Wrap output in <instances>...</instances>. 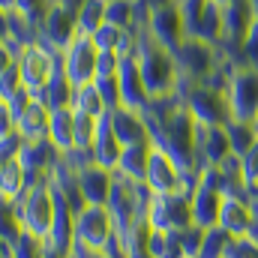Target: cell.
Wrapping results in <instances>:
<instances>
[{
	"mask_svg": "<svg viewBox=\"0 0 258 258\" xmlns=\"http://www.w3.org/2000/svg\"><path fill=\"white\" fill-rule=\"evenodd\" d=\"M141 114L147 120L150 144L165 150L186 174L198 177L201 165H198V156H195V120L186 111L183 99L177 93L156 96V99L147 102V108Z\"/></svg>",
	"mask_w": 258,
	"mask_h": 258,
	"instance_id": "1",
	"label": "cell"
},
{
	"mask_svg": "<svg viewBox=\"0 0 258 258\" xmlns=\"http://www.w3.org/2000/svg\"><path fill=\"white\" fill-rule=\"evenodd\" d=\"M135 66H138V75L144 81V90L150 99L156 96H168L177 90V66L171 51H165L162 45H156L141 27H138V48H135Z\"/></svg>",
	"mask_w": 258,
	"mask_h": 258,
	"instance_id": "2",
	"label": "cell"
},
{
	"mask_svg": "<svg viewBox=\"0 0 258 258\" xmlns=\"http://www.w3.org/2000/svg\"><path fill=\"white\" fill-rule=\"evenodd\" d=\"M186 111L192 114L198 126H228L231 123V108H228V96L222 87L213 84H189V81H177L174 90Z\"/></svg>",
	"mask_w": 258,
	"mask_h": 258,
	"instance_id": "3",
	"label": "cell"
},
{
	"mask_svg": "<svg viewBox=\"0 0 258 258\" xmlns=\"http://www.w3.org/2000/svg\"><path fill=\"white\" fill-rule=\"evenodd\" d=\"M171 57H174L180 81H189V84H207L225 63V54L219 45H210V42L195 39V36H186L171 51Z\"/></svg>",
	"mask_w": 258,
	"mask_h": 258,
	"instance_id": "4",
	"label": "cell"
},
{
	"mask_svg": "<svg viewBox=\"0 0 258 258\" xmlns=\"http://www.w3.org/2000/svg\"><path fill=\"white\" fill-rule=\"evenodd\" d=\"M75 246L105 252L108 258H123L120 243H117V228H114V219H111L108 207L87 204L75 216Z\"/></svg>",
	"mask_w": 258,
	"mask_h": 258,
	"instance_id": "5",
	"label": "cell"
},
{
	"mask_svg": "<svg viewBox=\"0 0 258 258\" xmlns=\"http://www.w3.org/2000/svg\"><path fill=\"white\" fill-rule=\"evenodd\" d=\"M147 225L162 234H177L192 225V189H177L168 195H153L144 213Z\"/></svg>",
	"mask_w": 258,
	"mask_h": 258,
	"instance_id": "6",
	"label": "cell"
},
{
	"mask_svg": "<svg viewBox=\"0 0 258 258\" xmlns=\"http://www.w3.org/2000/svg\"><path fill=\"white\" fill-rule=\"evenodd\" d=\"M12 204H15L21 231L45 240L48 237V228H51V219H54V192H51L48 177L42 183L27 186V192L21 195L18 201H12Z\"/></svg>",
	"mask_w": 258,
	"mask_h": 258,
	"instance_id": "7",
	"label": "cell"
},
{
	"mask_svg": "<svg viewBox=\"0 0 258 258\" xmlns=\"http://www.w3.org/2000/svg\"><path fill=\"white\" fill-rule=\"evenodd\" d=\"M225 96L231 108V120L255 123L258 120V69L246 63H234L225 81Z\"/></svg>",
	"mask_w": 258,
	"mask_h": 258,
	"instance_id": "8",
	"label": "cell"
},
{
	"mask_svg": "<svg viewBox=\"0 0 258 258\" xmlns=\"http://www.w3.org/2000/svg\"><path fill=\"white\" fill-rule=\"evenodd\" d=\"M15 66H18V75H21V87L36 96L48 84V78L60 69V51H54V48H48L45 42L36 39L33 45H27L18 54Z\"/></svg>",
	"mask_w": 258,
	"mask_h": 258,
	"instance_id": "9",
	"label": "cell"
},
{
	"mask_svg": "<svg viewBox=\"0 0 258 258\" xmlns=\"http://www.w3.org/2000/svg\"><path fill=\"white\" fill-rule=\"evenodd\" d=\"M195 183H198V177L186 174L165 150H159V147L150 150L144 186L153 195H168V192H177V189H195Z\"/></svg>",
	"mask_w": 258,
	"mask_h": 258,
	"instance_id": "10",
	"label": "cell"
},
{
	"mask_svg": "<svg viewBox=\"0 0 258 258\" xmlns=\"http://www.w3.org/2000/svg\"><path fill=\"white\" fill-rule=\"evenodd\" d=\"M96 45L90 36H75L63 51H60V69L69 78L72 87H81V84H90L96 78Z\"/></svg>",
	"mask_w": 258,
	"mask_h": 258,
	"instance_id": "11",
	"label": "cell"
},
{
	"mask_svg": "<svg viewBox=\"0 0 258 258\" xmlns=\"http://www.w3.org/2000/svg\"><path fill=\"white\" fill-rule=\"evenodd\" d=\"M141 30H144L156 45H162L165 51H174V48L186 39V24H183V15H180L177 3L150 12L147 21L141 24Z\"/></svg>",
	"mask_w": 258,
	"mask_h": 258,
	"instance_id": "12",
	"label": "cell"
},
{
	"mask_svg": "<svg viewBox=\"0 0 258 258\" xmlns=\"http://www.w3.org/2000/svg\"><path fill=\"white\" fill-rule=\"evenodd\" d=\"M78 36V24H75V12H69L66 6H51L45 21L39 24V42H45L54 51H63L66 45Z\"/></svg>",
	"mask_w": 258,
	"mask_h": 258,
	"instance_id": "13",
	"label": "cell"
},
{
	"mask_svg": "<svg viewBox=\"0 0 258 258\" xmlns=\"http://www.w3.org/2000/svg\"><path fill=\"white\" fill-rule=\"evenodd\" d=\"M195 156H198L201 168L204 165H219L228 156H234L225 126H198L195 123Z\"/></svg>",
	"mask_w": 258,
	"mask_h": 258,
	"instance_id": "14",
	"label": "cell"
},
{
	"mask_svg": "<svg viewBox=\"0 0 258 258\" xmlns=\"http://www.w3.org/2000/svg\"><path fill=\"white\" fill-rule=\"evenodd\" d=\"M255 222V210L246 198L240 195H225L222 198V207H219V228L228 234V237H246L249 228Z\"/></svg>",
	"mask_w": 258,
	"mask_h": 258,
	"instance_id": "15",
	"label": "cell"
},
{
	"mask_svg": "<svg viewBox=\"0 0 258 258\" xmlns=\"http://www.w3.org/2000/svg\"><path fill=\"white\" fill-rule=\"evenodd\" d=\"M75 180H78V189L84 195L87 204H96V207H105L108 195H111V186H114V171L90 162L84 168L75 171Z\"/></svg>",
	"mask_w": 258,
	"mask_h": 258,
	"instance_id": "16",
	"label": "cell"
},
{
	"mask_svg": "<svg viewBox=\"0 0 258 258\" xmlns=\"http://www.w3.org/2000/svg\"><path fill=\"white\" fill-rule=\"evenodd\" d=\"M117 84H120V108L129 111H144L150 96L144 90V81L138 75L135 57H120V69H117Z\"/></svg>",
	"mask_w": 258,
	"mask_h": 258,
	"instance_id": "17",
	"label": "cell"
},
{
	"mask_svg": "<svg viewBox=\"0 0 258 258\" xmlns=\"http://www.w3.org/2000/svg\"><path fill=\"white\" fill-rule=\"evenodd\" d=\"M108 123L114 129L117 141L129 147V144H141V141H150V132H147V120L141 111H129V108H114L108 111Z\"/></svg>",
	"mask_w": 258,
	"mask_h": 258,
	"instance_id": "18",
	"label": "cell"
},
{
	"mask_svg": "<svg viewBox=\"0 0 258 258\" xmlns=\"http://www.w3.org/2000/svg\"><path fill=\"white\" fill-rule=\"evenodd\" d=\"M120 153H123V144L117 141L114 129H111V123H108V114H105V117H99L96 138H93V147H90V159H93L96 165H102V168L114 171V168H117Z\"/></svg>",
	"mask_w": 258,
	"mask_h": 258,
	"instance_id": "19",
	"label": "cell"
},
{
	"mask_svg": "<svg viewBox=\"0 0 258 258\" xmlns=\"http://www.w3.org/2000/svg\"><path fill=\"white\" fill-rule=\"evenodd\" d=\"M48 120H51V111L39 99H33L30 108L15 120V135L21 141H42L48 138Z\"/></svg>",
	"mask_w": 258,
	"mask_h": 258,
	"instance_id": "20",
	"label": "cell"
},
{
	"mask_svg": "<svg viewBox=\"0 0 258 258\" xmlns=\"http://www.w3.org/2000/svg\"><path fill=\"white\" fill-rule=\"evenodd\" d=\"M150 150H153V144H150V141H141V144H129V147H123V153H120V159H117L114 174H117V177H126V180H135V183H144Z\"/></svg>",
	"mask_w": 258,
	"mask_h": 258,
	"instance_id": "21",
	"label": "cell"
},
{
	"mask_svg": "<svg viewBox=\"0 0 258 258\" xmlns=\"http://www.w3.org/2000/svg\"><path fill=\"white\" fill-rule=\"evenodd\" d=\"M48 144L60 156H66L69 150H75V111L72 108L51 111V120H48Z\"/></svg>",
	"mask_w": 258,
	"mask_h": 258,
	"instance_id": "22",
	"label": "cell"
},
{
	"mask_svg": "<svg viewBox=\"0 0 258 258\" xmlns=\"http://www.w3.org/2000/svg\"><path fill=\"white\" fill-rule=\"evenodd\" d=\"M72 93H75V87L69 84V78L63 75V69H57V72L48 78V84L36 93V99H39L48 111H60V108H72Z\"/></svg>",
	"mask_w": 258,
	"mask_h": 258,
	"instance_id": "23",
	"label": "cell"
},
{
	"mask_svg": "<svg viewBox=\"0 0 258 258\" xmlns=\"http://www.w3.org/2000/svg\"><path fill=\"white\" fill-rule=\"evenodd\" d=\"M27 174H24V168H21V162L18 159H9L3 168H0V198H6V201H18L21 195L27 192Z\"/></svg>",
	"mask_w": 258,
	"mask_h": 258,
	"instance_id": "24",
	"label": "cell"
},
{
	"mask_svg": "<svg viewBox=\"0 0 258 258\" xmlns=\"http://www.w3.org/2000/svg\"><path fill=\"white\" fill-rule=\"evenodd\" d=\"M72 111L75 114H87V117H105L108 114V108H105V102H102V96H99V90H96L93 81L75 87V93H72Z\"/></svg>",
	"mask_w": 258,
	"mask_h": 258,
	"instance_id": "25",
	"label": "cell"
},
{
	"mask_svg": "<svg viewBox=\"0 0 258 258\" xmlns=\"http://www.w3.org/2000/svg\"><path fill=\"white\" fill-rule=\"evenodd\" d=\"M75 24L81 36H93L105 24V0H84L75 12Z\"/></svg>",
	"mask_w": 258,
	"mask_h": 258,
	"instance_id": "26",
	"label": "cell"
},
{
	"mask_svg": "<svg viewBox=\"0 0 258 258\" xmlns=\"http://www.w3.org/2000/svg\"><path fill=\"white\" fill-rule=\"evenodd\" d=\"M228 144H231V153L234 156H243L249 147L258 144V123H243V120H231L228 126Z\"/></svg>",
	"mask_w": 258,
	"mask_h": 258,
	"instance_id": "27",
	"label": "cell"
},
{
	"mask_svg": "<svg viewBox=\"0 0 258 258\" xmlns=\"http://www.w3.org/2000/svg\"><path fill=\"white\" fill-rule=\"evenodd\" d=\"M231 240H234V237H228L219 225L204 228V240H201V252H198V258H225Z\"/></svg>",
	"mask_w": 258,
	"mask_h": 258,
	"instance_id": "28",
	"label": "cell"
},
{
	"mask_svg": "<svg viewBox=\"0 0 258 258\" xmlns=\"http://www.w3.org/2000/svg\"><path fill=\"white\" fill-rule=\"evenodd\" d=\"M9 255L12 258H45L48 255V246H45L42 237H33V234L21 231L18 240L9 243Z\"/></svg>",
	"mask_w": 258,
	"mask_h": 258,
	"instance_id": "29",
	"label": "cell"
},
{
	"mask_svg": "<svg viewBox=\"0 0 258 258\" xmlns=\"http://www.w3.org/2000/svg\"><path fill=\"white\" fill-rule=\"evenodd\" d=\"M21 234V222H18V213H15V204L0 198V240L6 243H15Z\"/></svg>",
	"mask_w": 258,
	"mask_h": 258,
	"instance_id": "30",
	"label": "cell"
},
{
	"mask_svg": "<svg viewBox=\"0 0 258 258\" xmlns=\"http://www.w3.org/2000/svg\"><path fill=\"white\" fill-rule=\"evenodd\" d=\"M129 27H117V24H102L90 39H93V45H96V51H114L117 54V48H120V42H123V33H126Z\"/></svg>",
	"mask_w": 258,
	"mask_h": 258,
	"instance_id": "31",
	"label": "cell"
},
{
	"mask_svg": "<svg viewBox=\"0 0 258 258\" xmlns=\"http://www.w3.org/2000/svg\"><path fill=\"white\" fill-rule=\"evenodd\" d=\"M96 126H99V117L75 114V150H87L90 153L93 138H96Z\"/></svg>",
	"mask_w": 258,
	"mask_h": 258,
	"instance_id": "32",
	"label": "cell"
},
{
	"mask_svg": "<svg viewBox=\"0 0 258 258\" xmlns=\"http://www.w3.org/2000/svg\"><path fill=\"white\" fill-rule=\"evenodd\" d=\"M51 6H54V0H18V3H15V12H21V15L39 30V24L45 21V15H48Z\"/></svg>",
	"mask_w": 258,
	"mask_h": 258,
	"instance_id": "33",
	"label": "cell"
},
{
	"mask_svg": "<svg viewBox=\"0 0 258 258\" xmlns=\"http://www.w3.org/2000/svg\"><path fill=\"white\" fill-rule=\"evenodd\" d=\"M237 63H246V66H255L258 69V15L252 18L249 33H246V39H243V45H240Z\"/></svg>",
	"mask_w": 258,
	"mask_h": 258,
	"instance_id": "34",
	"label": "cell"
},
{
	"mask_svg": "<svg viewBox=\"0 0 258 258\" xmlns=\"http://www.w3.org/2000/svg\"><path fill=\"white\" fill-rule=\"evenodd\" d=\"M93 84H96V90H99V96H102V102H105L108 111L120 108V84H117V75L114 78H96Z\"/></svg>",
	"mask_w": 258,
	"mask_h": 258,
	"instance_id": "35",
	"label": "cell"
},
{
	"mask_svg": "<svg viewBox=\"0 0 258 258\" xmlns=\"http://www.w3.org/2000/svg\"><path fill=\"white\" fill-rule=\"evenodd\" d=\"M177 240H180V246H183V255L186 258H198V252H201V240H204V228L189 225V228L177 231Z\"/></svg>",
	"mask_w": 258,
	"mask_h": 258,
	"instance_id": "36",
	"label": "cell"
},
{
	"mask_svg": "<svg viewBox=\"0 0 258 258\" xmlns=\"http://www.w3.org/2000/svg\"><path fill=\"white\" fill-rule=\"evenodd\" d=\"M240 165H243V183H246V189H258V144L249 147L240 156Z\"/></svg>",
	"mask_w": 258,
	"mask_h": 258,
	"instance_id": "37",
	"label": "cell"
},
{
	"mask_svg": "<svg viewBox=\"0 0 258 258\" xmlns=\"http://www.w3.org/2000/svg\"><path fill=\"white\" fill-rule=\"evenodd\" d=\"M120 69V57L114 51H99L96 54V78H114ZM93 78V81H96Z\"/></svg>",
	"mask_w": 258,
	"mask_h": 258,
	"instance_id": "38",
	"label": "cell"
},
{
	"mask_svg": "<svg viewBox=\"0 0 258 258\" xmlns=\"http://www.w3.org/2000/svg\"><path fill=\"white\" fill-rule=\"evenodd\" d=\"M225 258H258V246L249 237H234V240L228 243Z\"/></svg>",
	"mask_w": 258,
	"mask_h": 258,
	"instance_id": "39",
	"label": "cell"
},
{
	"mask_svg": "<svg viewBox=\"0 0 258 258\" xmlns=\"http://www.w3.org/2000/svg\"><path fill=\"white\" fill-rule=\"evenodd\" d=\"M33 99H36V96H33L30 90H24V87H21V90H15V93H12V96L6 99V105H9L12 117L18 120V117H21V114H24V111L30 108V102H33Z\"/></svg>",
	"mask_w": 258,
	"mask_h": 258,
	"instance_id": "40",
	"label": "cell"
},
{
	"mask_svg": "<svg viewBox=\"0 0 258 258\" xmlns=\"http://www.w3.org/2000/svg\"><path fill=\"white\" fill-rule=\"evenodd\" d=\"M15 90H21V75H18V66H12L9 72L0 75V99L6 102Z\"/></svg>",
	"mask_w": 258,
	"mask_h": 258,
	"instance_id": "41",
	"label": "cell"
},
{
	"mask_svg": "<svg viewBox=\"0 0 258 258\" xmlns=\"http://www.w3.org/2000/svg\"><path fill=\"white\" fill-rule=\"evenodd\" d=\"M18 147H21V138H18V135H6V138H0V168H3L9 159L18 156Z\"/></svg>",
	"mask_w": 258,
	"mask_h": 258,
	"instance_id": "42",
	"label": "cell"
},
{
	"mask_svg": "<svg viewBox=\"0 0 258 258\" xmlns=\"http://www.w3.org/2000/svg\"><path fill=\"white\" fill-rule=\"evenodd\" d=\"M6 135H15V117H12L9 105L0 99V138H6Z\"/></svg>",
	"mask_w": 258,
	"mask_h": 258,
	"instance_id": "43",
	"label": "cell"
},
{
	"mask_svg": "<svg viewBox=\"0 0 258 258\" xmlns=\"http://www.w3.org/2000/svg\"><path fill=\"white\" fill-rule=\"evenodd\" d=\"M15 60H18V54H15V51L6 45V39H3V42H0V75L9 72V69L15 66Z\"/></svg>",
	"mask_w": 258,
	"mask_h": 258,
	"instance_id": "44",
	"label": "cell"
},
{
	"mask_svg": "<svg viewBox=\"0 0 258 258\" xmlns=\"http://www.w3.org/2000/svg\"><path fill=\"white\" fill-rule=\"evenodd\" d=\"M177 0H138V6H141V12L144 15H150V12H156V9H165V6H174Z\"/></svg>",
	"mask_w": 258,
	"mask_h": 258,
	"instance_id": "45",
	"label": "cell"
},
{
	"mask_svg": "<svg viewBox=\"0 0 258 258\" xmlns=\"http://www.w3.org/2000/svg\"><path fill=\"white\" fill-rule=\"evenodd\" d=\"M66 258H108L105 252H93V249H84V246H72V252Z\"/></svg>",
	"mask_w": 258,
	"mask_h": 258,
	"instance_id": "46",
	"label": "cell"
},
{
	"mask_svg": "<svg viewBox=\"0 0 258 258\" xmlns=\"http://www.w3.org/2000/svg\"><path fill=\"white\" fill-rule=\"evenodd\" d=\"M9 36V27H6V12H0V42Z\"/></svg>",
	"mask_w": 258,
	"mask_h": 258,
	"instance_id": "47",
	"label": "cell"
},
{
	"mask_svg": "<svg viewBox=\"0 0 258 258\" xmlns=\"http://www.w3.org/2000/svg\"><path fill=\"white\" fill-rule=\"evenodd\" d=\"M18 0H0V12H12Z\"/></svg>",
	"mask_w": 258,
	"mask_h": 258,
	"instance_id": "48",
	"label": "cell"
},
{
	"mask_svg": "<svg viewBox=\"0 0 258 258\" xmlns=\"http://www.w3.org/2000/svg\"><path fill=\"white\" fill-rule=\"evenodd\" d=\"M0 258H12L9 255V243H6V240H0Z\"/></svg>",
	"mask_w": 258,
	"mask_h": 258,
	"instance_id": "49",
	"label": "cell"
},
{
	"mask_svg": "<svg viewBox=\"0 0 258 258\" xmlns=\"http://www.w3.org/2000/svg\"><path fill=\"white\" fill-rule=\"evenodd\" d=\"M249 3H252V9H255V15H258V0H249Z\"/></svg>",
	"mask_w": 258,
	"mask_h": 258,
	"instance_id": "50",
	"label": "cell"
},
{
	"mask_svg": "<svg viewBox=\"0 0 258 258\" xmlns=\"http://www.w3.org/2000/svg\"><path fill=\"white\" fill-rule=\"evenodd\" d=\"M255 123H258V120H255Z\"/></svg>",
	"mask_w": 258,
	"mask_h": 258,
	"instance_id": "51",
	"label": "cell"
}]
</instances>
